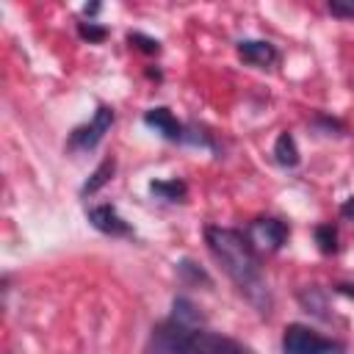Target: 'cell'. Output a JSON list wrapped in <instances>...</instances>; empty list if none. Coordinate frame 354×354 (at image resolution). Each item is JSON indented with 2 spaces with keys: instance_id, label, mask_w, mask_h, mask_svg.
I'll list each match as a JSON object with an SVG mask.
<instances>
[{
  "instance_id": "obj_1",
  "label": "cell",
  "mask_w": 354,
  "mask_h": 354,
  "mask_svg": "<svg viewBox=\"0 0 354 354\" xmlns=\"http://www.w3.org/2000/svg\"><path fill=\"white\" fill-rule=\"evenodd\" d=\"M205 243H207L213 260L221 266V271L238 288V293L260 315H268L274 307V296H271V288H268L263 266H260V252L252 246L249 235L241 230H232V227L207 224Z\"/></svg>"
},
{
  "instance_id": "obj_2",
  "label": "cell",
  "mask_w": 354,
  "mask_h": 354,
  "mask_svg": "<svg viewBox=\"0 0 354 354\" xmlns=\"http://www.w3.org/2000/svg\"><path fill=\"white\" fill-rule=\"evenodd\" d=\"M279 348L282 354H346V346L340 340L326 337L307 324H288Z\"/></svg>"
},
{
  "instance_id": "obj_3",
  "label": "cell",
  "mask_w": 354,
  "mask_h": 354,
  "mask_svg": "<svg viewBox=\"0 0 354 354\" xmlns=\"http://www.w3.org/2000/svg\"><path fill=\"white\" fill-rule=\"evenodd\" d=\"M113 119H116L113 108H111V105H100V108L94 111L91 122H86V124H80V127H75V130L69 133L66 149H69V152H88V149H94V147L105 138V133L111 130Z\"/></svg>"
},
{
  "instance_id": "obj_4",
  "label": "cell",
  "mask_w": 354,
  "mask_h": 354,
  "mask_svg": "<svg viewBox=\"0 0 354 354\" xmlns=\"http://www.w3.org/2000/svg\"><path fill=\"white\" fill-rule=\"evenodd\" d=\"M246 235H249V241H252V246H254L257 252H279V249L288 243L290 230H288V224H285L282 218L260 216V218H254V221L249 224Z\"/></svg>"
},
{
  "instance_id": "obj_5",
  "label": "cell",
  "mask_w": 354,
  "mask_h": 354,
  "mask_svg": "<svg viewBox=\"0 0 354 354\" xmlns=\"http://www.w3.org/2000/svg\"><path fill=\"white\" fill-rule=\"evenodd\" d=\"M86 218H88V224L94 227V230H100V232H105V235H111V238H124V235H133V227L119 216V210L113 207V205H94L88 213H86Z\"/></svg>"
},
{
  "instance_id": "obj_6",
  "label": "cell",
  "mask_w": 354,
  "mask_h": 354,
  "mask_svg": "<svg viewBox=\"0 0 354 354\" xmlns=\"http://www.w3.org/2000/svg\"><path fill=\"white\" fill-rule=\"evenodd\" d=\"M235 50H238L243 64L257 66V69H268L279 61V50L266 39H241Z\"/></svg>"
},
{
  "instance_id": "obj_7",
  "label": "cell",
  "mask_w": 354,
  "mask_h": 354,
  "mask_svg": "<svg viewBox=\"0 0 354 354\" xmlns=\"http://www.w3.org/2000/svg\"><path fill=\"white\" fill-rule=\"evenodd\" d=\"M144 124H147L149 130L160 133L166 141H177V144H183V138H185V124H183L169 108H163V105L149 108V111L144 113Z\"/></svg>"
},
{
  "instance_id": "obj_8",
  "label": "cell",
  "mask_w": 354,
  "mask_h": 354,
  "mask_svg": "<svg viewBox=\"0 0 354 354\" xmlns=\"http://www.w3.org/2000/svg\"><path fill=\"white\" fill-rule=\"evenodd\" d=\"M274 160L282 166V169H293L299 163V147H296V138L290 133H279L277 141H274Z\"/></svg>"
},
{
  "instance_id": "obj_9",
  "label": "cell",
  "mask_w": 354,
  "mask_h": 354,
  "mask_svg": "<svg viewBox=\"0 0 354 354\" xmlns=\"http://www.w3.org/2000/svg\"><path fill=\"white\" fill-rule=\"evenodd\" d=\"M149 194L163 199V202H183L185 194H188V185L183 180H177V177H171V180H152L149 183Z\"/></svg>"
},
{
  "instance_id": "obj_10",
  "label": "cell",
  "mask_w": 354,
  "mask_h": 354,
  "mask_svg": "<svg viewBox=\"0 0 354 354\" xmlns=\"http://www.w3.org/2000/svg\"><path fill=\"white\" fill-rule=\"evenodd\" d=\"M113 171H116V160L113 158H105L91 174H88V180L83 183V188H80V194L83 196H91V194H97L102 185H108V180L113 177Z\"/></svg>"
},
{
  "instance_id": "obj_11",
  "label": "cell",
  "mask_w": 354,
  "mask_h": 354,
  "mask_svg": "<svg viewBox=\"0 0 354 354\" xmlns=\"http://www.w3.org/2000/svg\"><path fill=\"white\" fill-rule=\"evenodd\" d=\"M315 243L321 254H335L337 252V227L335 224H318L315 227Z\"/></svg>"
},
{
  "instance_id": "obj_12",
  "label": "cell",
  "mask_w": 354,
  "mask_h": 354,
  "mask_svg": "<svg viewBox=\"0 0 354 354\" xmlns=\"http://www.w3.org/2000/svg\"><path fill=\"white\" fill-rule=\"evenodd\" d=\"M77 36L86 39V41H91V44H97V41H102L108 36V30L102 25H97L94 19H88V22H77Z\"/></svg>"
},
{
  "instance_id": "obj_13",
  "label": "cell",
  "mask_w": 354,
  "mask_h": 354,
  "mask_svg": "<svg viewBox=\"0 0 354 354\" xmlns=\"http://www.w3.org/2000/svg\"><path fill=\"white\" fill-rule=\"evenodd\" d=\"M299 301L307 307V313H315V315L326 318V315H324V296H321L315 288H307V290H301V293H299Z\"/></svg>"
},
{
  "instance_id": "obj_14",
  "label": "cell",
  "mask_w": 354,
  "mask_h": 354,
  "mask_svg": "<svg viewBox=\"0 0 354 354\" xmlns=\"http://www.w3.org/2000/svg\"><path fill=\"white\" fill-rule=\"evenodd\" d=\"M127 41H130L133 47H138V50L149 53V55L160 50V41H158V39H152V36H144V33H130V36H127Z\"/></svg>"
},
{
  "instance_id": "obj_15",
  "label": "cell",
  "mask_w": 354,
  "mask_h": 354,
  "mask_svg": "<svg viewBox=\"0 0 354 354\" xmlns=\"http://www.w3.org/2000/svg\"><path fill=\"white\" fill-rule=\"evenodd\" d=\"M326 8L337 19H354V0H329Z\"/></svg>"
},
{
  "instance_id": "obj_16",
  "label": "cell",
  "mask_w": 354,
  "mask_h": 354,
  "mask_svg": "<svg viewBox=\"0 0 354 354\" xmlns=\"http://www.w3.org/2000/svg\"><path fill=\"white\" fill-rule=\"evenodd\" d=\"M180 271H183L185 277H191V279H196V282L202 279L205 285H210V277H207V274H205V271H202L199 266H194L191 260H183V263H180Z\"/></svg>"
},
{
  "instance_id": "obj_17",
  "label": "cell",
  "mask_w": 354,
  "mask_h": 354,
  "mask_svg": "<svg viewBox=\"0 0 354 354\" xmlns=\"http://www.w3.org/2000/svg\"><path fill=\"white\" fill-rule=\"evenodd\" d=\"M340 216H343V218H354V194L340 205Z\"/></svg>"
},
{
  "instance_id": "obj_18",
  "label": "cell",
  "mask_w": 354,
  "mask_h": 354,
  "mask_svg": "<svg viewBox=\"0 0 354 354\" xmlns=\"http://www.w3.org/2000/svg\"><path fill=\"white\" fill-rule=\"evenodd\" d=\"M335 290H337L340 296H346V299H354V282H337Z\"/></svg>"
},
{
  "instance_id": "obj_19",
  "label": "cell",
  "mask_w": 354,
  "mask_h": 354,
  "mask_svg": "<svg viewBox=\"0 0 354 354\" xmlns=\"http://www.w3.org/2000/svg\"><path fill=\"white\" fill-rule=\"evenodd\" d=\"M83 14L91 19V17H97L100 14V3H91V6H83Z\"/></svg>"
}]
</instances>
